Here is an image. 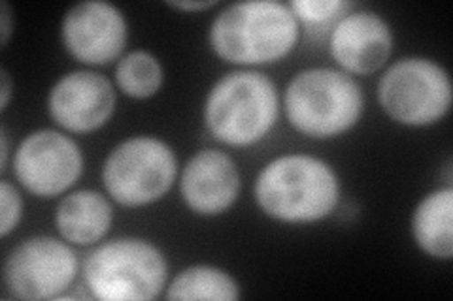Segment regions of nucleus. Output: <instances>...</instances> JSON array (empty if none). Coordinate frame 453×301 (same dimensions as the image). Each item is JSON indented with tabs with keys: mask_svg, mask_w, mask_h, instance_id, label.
<instances>
[{
	"mask_svg": "<svg viewBox=\"0 0 453 301\" xmlns=\"http://www.w3.org/2000/svg\"><path fill=\"white\" fill-rule=\"evenodd\" d=\"M78 275V258L66 243L38 236L13 249L4 264V282L19 299H53Z\"/></svg>",
	"mask_w": 453,
	"mask_h": 301,
	"instance_id": "8",
	"label": "nucleus"
},
{
	"mask_svg": "<svg viewBox=\"0 0 453 301\" xmlns=\"http://www.w3.org/2000/svg\"><path fill=\"white\" fill-rule=\"evenodd\" d=\"M168 279L163 252L144 239H111L83 264V281L103 301H146L157 297Z\"/></svg>",
	"mask_w": 453,
	"mask_h": 301,
	"instance_id": "5",
	"label": "nucleus"
},
{
	"mask_svg": "<svg viewBox=\"0 0 453 301\" xmlns=\"http://www.w3.org/2000/svg\"><path fill=\"white\" fill-rule=\"evenodd\" d=\"M0 207H3V213H0V236L8 237L18 228L23 214L21 196L16 186L8 181L0 183Z\"/></svg>",
	"mask_w": 453,
	"mask_h": 301,
	"instance_id": "19",
	"label": "nucleus"
},
{
	"mask_svg": "<svg viewBox=\"0 0 453 301\" xmlns=\"http://www.w3.org/2000/svg\"><path fill=\"white\" fill-rule=\"evenodd\" d=\"M165 74L159 59L150 51H131L116 68V83L123 94L146 100L153 94H157L163 85Z\"/></svg>",
	"mask_w": 453,
	"mask_h": 301,
	"instance_id": "17",
	"label": "nucleus"
},
{
	"mask_svg": "<svg viewBox=\"0 0 453 301\" xmlns=\"http://www.w3.org/2000/svg\"><path fill=\"white\" fill-rule=\"evenodd\" d=\"M83 171V156L74 139L57 131L28 134L16 151L13 174L40 198H55L74 186Z\"/></svg>",
	"mask_w": 453,
	"mask_h": 301,
	"instance_id": "9",
	"label": "nucleus"
},
{
	"mask_svg": "<svg viewBox=\"0 0 453 301\" xmlns=\"http://www.w3.org/2000/svg\"><path fill=\"white\" fill-rule=\"evenodd\" d=\"M349 6L351 4L342 3V0H295V3L289 4L296 19H303L304 23L311 25L334 19L340 11Z\"/></svg>",
	"mask_w": 453,
	"mask_h": 301,
	"instance_id": "18",
	"label": "nucleus"
},
{
	"mask_svg": "<svg viewBox=\"0 0 453 301\" xmlns=\"http://www.w3.org/2000/svg\"><path fill=\"white\" fill-rule=\"evenodd\" d=\"M391 51V28L378 13L351 11L333 28L331 55L346 74H374L389 61Z\"/></svg>",
	"mask_w": 453,
	"mask_h": 301,
	"instance_id": "12",
	"label": "nucleus"
},
{
	"mask_svg": "<svg viewBox=\"0 0 453 301\" xmlns=\"http://www.w3.org/2000/svg\"><path fill=\"white\" fill-rule=\"evenodd\" d=\"M380 106L404 126H429L446 117L451 106L448 71L434 61L408 56L386 70L378 85Z\"/></svg>",
	"mask_w": 453,
	"mask_h": 301,
	"instance_id": "7",
	"label": "nucleus"
},
{
	"mask_svg": "<svg viewBox=\"0 0 453 301\" xmlns=\"http://www.w3.org/2000/svg\"><path fill=\"white\" fill-rule=\"evenodd\" d=\"M0 139H3V161H0V168H6V164H8V136H6V132L3 131V136H0Z\"/></svg>",
	"mask_w": 453,
	"mask_h": 301,
	"instance_id": "23",
	"label": "nucleus"
},
{
	"mask_svg": "<svg viewBox=\"0 0 453 301\" xmlns=\"http://www.w3.org/2000/svg\"><path fill=\"white\" fill-rule=\"evenodd\" d=\"M240 297L236 281L226 271L214 266H191L170 282L166 299H218L234 301Z\"/></svg>",
	"mask_w": 453,
	"mask_h": 301,
	"instance_id": "16",
	"label": "nucleus"
},
{
	"mask_svg": "<svg viewBox=\"0 0 453 301\" xmlns=\"http://www.w3.org/2000/svg\"><path fill=\"white\" fill-rule=\"evenodd\" d=\"M51 119L74 134L103 128L116 109V91L96 71H70L57 81L48 96Z\"/></svg>",
	"mask_w": 453,
	"mask_h": 301,
	"instance_id": "11",
	"label": "nucleus"
},
{
	"mask_svg": "<svg viewBox=\"0 0 453 301\" xmlns=\"http://www.w3.org/2000/svg\"><path fill=\"white\" fill-rule=\"evenodd\" d=\"M0 79H3V109L8 108L10 104V96H12V79H10V74L6 70L0 71Z\"/></svg>",
	"mask_w": 453,
	"mask_h": 301,
	"instance_id": "22",
	"label": "nucleus"
},
{
	"mask_svg": "<svg viewBox=\"0 0 453 301\" xmlns=\"http://www.w3.org/2000/svg\"><path fill=\"white\" fill-rule=\"evenodd\" d=\"M283 104L296 132L327 139L359 123L365 96L359 83L346 71L310 68L289 81Z\"/></svg>",
	"mask_w": 453,
	"mask_h": 301,
	"instance_id": "4",
	"label": "nucleus"
},
{
	"mask_svg": "<svg viewBox=\"0 0 453 301\" xmlns=\"http://www.w3.org/2000/svg\"><path fill=\"white\" fill-rule=\"evenodd\" d=\"M178 161L159 138L134 136L113 147L103 166V183L113 202L144 207L161 199L176 181Z\"/></svg>",
	"mask_w": 453,
	"mask_h": 301,
	"instance_id": "6",
	"label": "nucleus"
},
{
	"mask_svg": "<svg viewBox=\"0 0 453 301\" xmlns=\"http://www.w3.org/2000/svg\"><path fill=\"white\" fill-rule=\"evenodd\" d=\"M0 21H3V46H6L12 36V10L8 3L0 4Z\"/></svg>",
	"mask_w": 453,
	"mask_h": 301,
	"instance_id": "21",
	"label": "nucleus"
},
{
	"mask_svg": "<svg viewBox=\"0 0 453 301\" xmlns=\"http://www.w3.org/2000/svg\"><path fill=\"white\" fill-rule=\"evenodd\" d=\"M123 13L103 0H85L66 11L61 36L66 51L83 64L103 66L118 61L127 46Z\"/></svg>",
	"mask_w": 453,
	"mask_h": 301,
	"instance_id": "10",
	"label": "nucleus"
},
{
	"mask_svg": "<svg viewBox=\"0 0 453 301\" xmlns=\"http://www.w3.org/2000/svg\"><path fill=\"white\" fill-rule=\"evenodd\" d=\"M111 206L96 191H76L61 199L55 211L59 234L74 245H93L101 241L111 226Z\"/></svg>",
	"mask_w": 453,
	"mask_h": 301,
	"instance_id": "14",
	"label": "nucleus"
},
{
	"mask_svg": "<svg viewBox=\"0 0 453 301\" xmlns=\"http://www.w3.org/2000/svg\"><path fill=\"white\" fill-rule=\"evenodd\" d=\"M255 199L280 222H316L336 209L340 183L334 169L316 156L283 154L261 169Z\"/></svg>",
	"mask_w": 453,
	"mask_h": 301,
	"instance_id": "2",
	"label": "nucleus"
},
{
	"mask_svg": "<svg viewBox=\"0 0 453 301\" xmlns=\"http://www.w3.org/2000/svg\"><path fill=\"white\" fill-rule=\"evenodd\" d=\"M276 85L261 71L240 70L223 76L204 102L210 134L231 147H248L273 131L278 119Z\"/></svg>",
	"mask_w": 453,
	"mask_h": 301,
	"instance_id": "3",
	"label": "nucleus"
},
{
	"mask_svg": "<svg viewBox=\"0 0 453 301\" xmlns=\"http://www.w3.org/2000/svg\"><path fill=\"white\" fill-rule=\"evenodd\" d=\"M453 191L451 186L433 191L418 204L412 232L418 247L438 260L453 256Z\"/></svg>",
	"mask_w": 453,
	"mask_h": 301,
	"instance_id": "15",
	"label": "nucleus"
},
{
	"mask_svg": "<svg viewBox=\"0 0 453 301\" xmlns=\"http://www.w3.org/2000/svg\"><path fill=\"white\" fill-rule=\"evenodd\" d=\"M180 191L191 211L203 217H216L236 202L240 192L238 168L223 151H198L181 171Z\"/></svg>",
	"mask_w": 453,
	"mask_h": 301,
	"instance_id": "13",
	"label": "nucleus"
},
{
	"mask_svg": "<svg viewBox=\"0 0 453 301\" xmlns=\"http://www.w3.org/2000/svg\"><path fill=\"white\" fill-rule=\"evenodd\" d=\"M170 8H176L180 11H204L208 8H214V0H193V3H168Z\"/></svg>",
	"mask_w": 453,
	"mask_h": 301,
	"instance_id": "20",
	"label": "nucleus"
},
{
	"mask_svg": "<svg viewBox=\"0 0 453 301\" xmlns=\"http://www.w3.org/2000/svg\"><path fill=\"white\" fill-rule=\"evenodd\" d=\"M299 34V21L288 4L251 0L219 13L210 26V46L226 63L257 66L289 55Z\"/></svg>",
	"mask_w": 453,
	"mask_h": 301,
	"instance_id": "1",
	"label": "nucleus"
}]
</instances>
